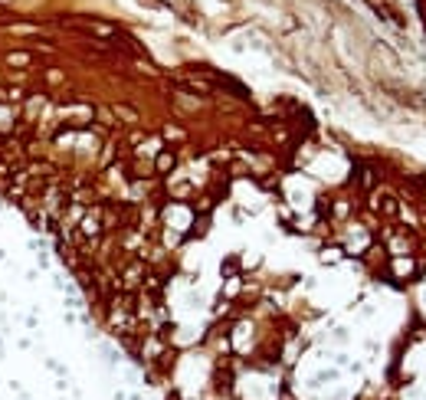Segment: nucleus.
<instances>
[{
    "label": "nucleus",
    "mask_w": 426,
    "mask_h": 400,
    "mask_svg": "<svg viewBox=\"0 0 426 400\" xmlns=\"http://www.w3.org/2000/svg\"><path fill=\"white\" fill-rule=\"evenodd\" d=\"M174 164H177L174 151H161L158 161H154V171H158V174H167V171H174Z\"/></svg>",
    "instance_id": "obj_1"
},
{
    "label": "nucleus",
    "mask_w": 426,
    "mask_h": 400,
    "mask_svg": "<svg viewBox=\"0 0 426 400\" xmlns=\"http://www.w3.org/2000/svg\"><path fill=\"white\" fill-rule=\"evenodd\" d=\"M394 269H397V275H400V279H403V275H410V272H413V259H397Z\"/></svg>",
    "instance_id": "obj_2"
},
{
    "label": "nucleus",
    "mask_w": 426,
    "mask_h": 400,
    "mask_svg": "<svg viewBox=\"0 0 426 400\" xmlns=\"http://www.w3.org/2000/svg\"><path fill=\"white\" fill-rule=\"evenodd\" d=\"M164 138H167V141H181V138H184V132H181L177 125H167V128H164Z\"/></svg>",
    "instance_id": "obj_3"
},
{
    "label": "nucleus",
    "mask_w": 426,
    "mask_h": 400,
    "mask_svg": "<svg viewBox=\"0 0 426 400\" xmlns=\"http://www.w3.org/2000/svg\"><path fill=\"white\" fill-rule=\"evenodd\" d=\"M384 213H390V217L397 213V200L394 197H384Z\"/></svg>",
    "instance_id": "obj_4"
},
{
    "label": "nucleus",
    "mask_w": 426,
    "mask_h": 400,
    "mask_svg": "<svg viewBox=\"0 0 426 400\" xmlns=\"http://www.w3.org/2000/svg\"><path fill=\"white\" fill-rule=\"evenodd\" d=\"M236 269H239V266H236V259L229 256V259H226V266H223V275H229V272H236Z\"/></svg>",
    "instance_id": "obj_5"
},
{
    "label": "nucleus",
    "mask_w": 426,
    "mask_h": 400,
    "mask_svg": "<svg viewBox=\"0 0 426 400\" xmlns=\"http://www.w3.org/2000/svg\"><path fill=\"white\" fill-rule=\"evenodd\" d=\"M0 16H3V10H0Z\"/></svg>",
    "instance_id": "obj_6"
}]
</instances>
